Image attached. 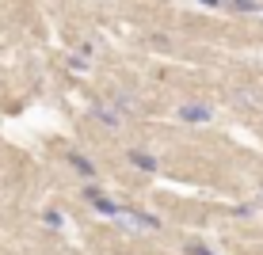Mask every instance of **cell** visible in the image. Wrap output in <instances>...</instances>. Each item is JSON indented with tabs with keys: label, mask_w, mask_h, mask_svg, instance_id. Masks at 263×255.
I'll return each mask as SVG.
<instances>
[{
	"label": "cell",
	"mask_w": 263,
	"mask_h": 255,
	"mask_svg": "<svg viewBox=\"0 0 263 255\" xmlns=\"http://www.w3.org/2000/svg\"><path fill=\"white\" fill-rule=\"evenodd\" d=\"M179 118H183L187 126H206L214 118V107H206V103H183V107H179Z\"/></svg>",
	"instance_id": "6da1fadb"
},
{
	"label": "cell",
	"mask_w": 263,
	"mask_h": 255,
	"mask_svg": "<svg viewBox=\"0 0 263 255\" xmlns=\"http://www.w3.org/2000/svg\"><path fill=\"white\" fill-rule=\"evenodd\" d=\"M84 194H88V202H92V206L99 209V213H107V217H119V213H122V209H119V206H115V202H107V198H103V194H99V190H96V187H88V190H84Z\"/></svg>",
	"instance_id": "7a4b0ae2"
},
{
	"label": "cell",
	"mask_w": 263,
	"mask_h": 255,
	"mask_svg": "<svg viewBox=\"0 0 263 255\" xmlns=\"http://www.w3.org/2000/svg\"><path fill=\"white\" fill-rule=\"evenodd\" d=\"M92 114H96L103 126H111V130L122 122V114H119V111H111V107H103V103H96V107H92Z\"/></svg>",
	"instance_id": "3957f363"
},
{
	"label": "cell",
	"mask_w": 263,
	"mask_h": 255,
	"mask_svg": "<svg viewBox=\"0 0 263 255\" xmlns=\"http://www.w3.org/2000/svg\"><path fill=\"white\" fill-rule=\"evenodd\" d=\"M130 164H134V168H141V171H157V160H153L149 152H141V149L130 152Z\"/></svg>",
	"instance_id": "277c9868"
},
{
	"label": "cell",
	"mask_w": 263,
	"mask_h": 255,
	"mask_svg": "<svg viewBox=\"0 0 263 255\" xmlns=\"http://www.w3.org/2000/svg\"><path fill=\"white\" fill-rule=\"evenodd\" d=\"M69 164L80 171V175H96V168H92V164H88L84 156H80V152H69Z\"/></svg>",
	"instance_id": "5b68a950"
},
{
	"label": "cell",
	"mask_w": 263,
	"mask_h": 255,
	"mask_svg": "<svg viewBox=\"0 0 263 255\" xmlns=\"http://www.w3.org/2000/svg\"><path fill=\"white\" fill-rule=\"evenodd\" d=\"M233 8H237V12H259V0H233Z\"/></svg>",
	"instance_id": "8992f818"
},
{
	"label": "cell",
	"mask_w": 263,
	"mask_h": 255,
	"mask_svg": "<svg viewBox=\"0 0 263 255\" xmlns=\"http://www.w3.org/2000/svg\"><path fill=\"white\" fill-rule=\"evenodd\" d=\"M46 225H50V229H58V225H61V213H58V209H50V213H46Z\"/></svg>",
	"instance_id": "52a82bcc"
},
{
	"label": "cell",
	"mask_w": 263,
	"mask_h": 255,
	"mask_svg": "<svg viewBox=\"0 0 263 255\" xmlns=\"http://www.w3.org/2000/svg\"><path fill=\"white\" fill-rule=\"evenodd\" d=\"M187 255H210V251H206L202 244H191V248H187Z\"/></svg>",
	"instance_id": "ba28073f"
},
{
	"label": "cell",
	"mask_w": 263,
	"mask_h": 255,
	"mask_svg": "<svg viewBox=\"0 0 263 255\" xmlns=\"http://www.w3.org/2000/svg\"><path fill=\"white\" fill-rule=\"evenodd\" d=\"M202 4H221V0H202Z\"/></svg>",
	"instance_id": "9c48e42d"
}]
</instances>
